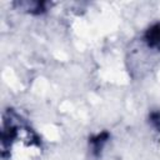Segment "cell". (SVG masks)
Instances as JSON below:
<instances>
[{
    "instance_id": "cell-1",
    "label": "cell",
    "mask_w": 160,
    "mask_h": 160,
    "mask_svg": "<svg viewBox=\"0 0 160 160\" xmlns=\"http://www.w3.org/2000/svg\"><path fill=\"white\" fill-rule=\"evenodd\" d=\"M146 40L150 46L160 48V24L149 29V31L146 34Z\"/></svg>"
}]
</instances>
